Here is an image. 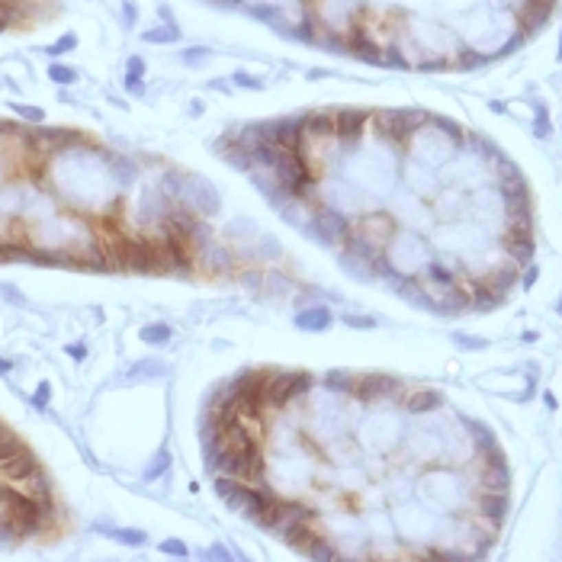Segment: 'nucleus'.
Wrapping results in <instances>:
<instances>
[{
    "label": "nucleus",
    "mask_w": 562,
    "mask_h": 562,
    "mask_svg": "<svg viewBox=\"0 0 562 562\" xmlns=\"http://www.w3.org/2000/svg\"><path fill=\"white\" fill-rule=\"evenodd\" d=\"M65 350H68V357H74V360H84V357H87V347L84 344H68Z\"/></svg>",
    "instance_id": "f704fd0d"
},
{
    "label": "nucleus",
    "mask_w": 562,
    "mask_h": 562,
    "mask_svg": "<svg viewBox=\"0 0 562 562\" xmlns=\"http://www.w3.org/2000/svg\"><path fill=\"white\" fill-rule=\"evenodd\" d=\"M264 283H270V289H276V293H286V289L293 286V280H289V276L273 273V270H270V273L264 276Z\"/></svg>",
    "instance_id": "bb28decb"
},
{
    "label": "nucleus",
    "mask_w": 562,
    "mask_h": 562,
    "mask_svg": "<svg viewBox=\"0 0 562 562\" xmlns=\"http://www.w3.org/2000/svg\"><path fill=\"white\" fill-rule=\"evenodd\" d=\"M142 78H145V58L132 55L126 65V87L128 93H142Z\"/></svg>",
    "instance_id": "dca6fc26"
},
{
    "label": "nucleus",
    "mask_w": 562,
    "mask_h": 562,
    "mask_svg": "<svg viewBox=\"0 0 562 562\" xmlns=\"http://www.w3.org/2000/svg\"><path fill=\"white\" fill-rule=\"evenodd\" d=\"M331 322H335V315H331L328 306L299 308L296 318H293V325H296L299 331H325V328H331Z\"/></svg>",
    "instance_id": "9b49d317"
},
{
    "label": "nucleus",
    "mask_w": 562,
    "mask_h": 562,
    "mask_svg": "<svg viewBox=\"0 0 562 562\" xmlns=\"http://www.w3.org/2000/svg\"><path fill=\"white\" fill-rule=\"evenodd\" d=\"M23 447H26V444H23L20 437L13 434L10 427H7V425H0V463H3V460H10L13 453H20Z\"/></svg>",
    "instance_id": "a211bd4d"
},
{
    "label": "nucleus",
    "mask_w": 562,
    "mask_h": 562,
    "mask_svg": "<svg viewBox=\"0 0 562 562\" xmlns=\"http://www.w3.org/2000/svg\"><path fill=\"white\" fill-rule=\"evenodd\" d=\"M209 556H212V559H228V550H225V546H212V550H209Z\"/></svg>",
    "instance_id": "c9c22d12"
},
{
    "label": "nucleus",
    "mask_w": 562,
    "mask_h": 562,
    "mask_svg": "<svg viewBox=\"0 0 562 562\" xmlns=\"http://www.w3.org/2000/svg\"><path fill=\"white\" fill-rule=\"evenodd\" d=\"M71 49H78V36L74 32H68V36H61L58 42H52L49 49H45V55H52V58H58V55H65V52Z\"/></svg>",
    "instance_id": "b1692460"
},
{
    "label": "nucleus",
    "mask_w": 562,
    "mask_h": 562,
    "mask_svg": "<svg viewBox=\"0 0 562 562\" xmlns=\"http://www.w3.org/2000/svg\"><path fill=\"white\" fill-rule=\"evenodd\" d=\"M280 537L286 540L289 550H296V552H302V556H306L308 546H312V543H315L318 537H322V533H318L315 527H312V521H299V524H293L289 530L280 533Z\"/></svg>",
    "instance_id": "f8f14e48"
},
{
    "label": "nucleus",
    "mask_w": 562,
    "mask_h": 562,
    "mask_svg": "<svg viewBox=\"0 0 562 562\" xmlns=\"http://www.w3.org/2000/svg\"><path fill=\"white\" fill-rule=\"evenodd\" d=\"M161 552H168V556H177V559H187V556H190L187 543L177 540V537H168V540L161 543Z\"/></svg>",
    "instance_id": "393cba45"
},
{
    "label": "nucleus",
    "mask_w": 562,
    "mask_h": 562,
    "mask_svg": "<svg viewBox=\"0 0 562 562\" xmlns=\"http://www.w3.org/2000/svg\"><path fill=\"white\" fill-rule=\"evenodd\" d=\"M344 325H350V328H373L376 322H373V318H363V315H344Z\"/></svg>",
    "instance_id": "473e14b6"
},
{
    "label": "nucleus",
    "mask_w": 562,
    "mask_h": 562,
    "mask_svg": "<svg viewBox=\"0 0 562 562\" xmlns=\"http://www.w3.org/2000/svg\"><path fill=\"white\" fill-rule=\"evenodd\" d=\"M350 225H354V218L347 216V212H341V209H335V206H322V209L312 212L306 232L315 238L318 245L341 247L344 245V238L350 235Z\"/></svg>",
    "instance_id": "f03ea898"
},
{
    "label": "nucleus",
    "mask_w": 562,
    "mask_h": 562,
    "mask_svg": "<svg viewBox=\"0 0 562 562\" xmlns=\"http://www.w3.org/2000/svg\"><path fill=\"white\" fill-rule=\"evenodd\" d=\"M264 270H241V283L245 286H251V289H260L264 286Z\"/></svg>",
    "instance_id": "cd10ccee"
},
{
    "label": "nucleus",
    "mask_w": 562,
    "mask_h": 562,
    "mask_svg": "<svg viewBox=\"0 0 562 562\" xmlns=\"http://www.w3.org/2000/svg\"><path fill=\"white\" fill-rule=\"evenodd\" d=\"M299 521H315V508L306 502H299V498H280V495H276L273 502H270V508L257 517L260 527H267V530H273V533L289 530V527Z\"/></svg>",
    "instance_id": "7ed1b4c3"
},
{
    "label": "nucleus",
    "mask_w": 562,
    "mask_h": 562,
    "mask_svg": "<svg viewBox=\"0 0 562 562\" xmlns=\"http://www.w3.org/2000/svg\"><path fill=\"white\" fill-rule=\"evenodd\" d=\"M209 55H212V52H209L206 45H196V49H187V52H183V65H190V68H193V65H206V61H209Z\"/></svg>",
    "instance_id": "a878e982"
},
{
    "label": "nucleus",
    "mask_w": 562,
    "mask_h": 562,
    "mask_svg": "<svg viewBox=\"0 0 562 562\" xmlns=\"http://www.w3.org/2000/svg\"><path fill=\"white\" fill-rule=\"evenodd\" d=\"M190 113H193V116H199V113H203V100H193V103H190Z\"/></svg>",
    "instance_id": "4c0bfd02"
},
{
    "label": "nucleus",
    "mask_w": 562,
    "mask_h": 562,
    "mask_svg": "<svg viewBox=\"0 0 562 562\" xmlns=\"http://www.w3.org/2000/svg\"><path fill=\"white\" fill-rule=\"evenodd\" d=\"M260 138L276 145V148H302L306 135H302V116H280V119H267L257 122Z\"/></svg>",
    "instance_id": "20e7f679"
},
{
    "label": "nucleus",
    "mask_w": 562,
    "mask_h": 562,
    "mask_svg": "<svg viewBox=\"0 0 562 562\" xmlns=\"http://www.w3.org/2000/svg\"><path fill=\"white\" fill-rule=\"evenodd\" d=\"M10 370H13V363H10V360H3V357H0V376H7V373H10Z\"/></svg>",
    "instance_id": "e433bc0d"
},
{
    "label": "nucleus",
    "mask_w": 562,
    "mask_h": 562,
    "mask_svg": "<svg viewBox=\"0 0 562 562\" xmlns=\"http://www.w3.org/2000/svg\"><path fill=\"white\" fill-rule=\"evenodd\" d=\"M354 379L357 376L344 373V370H331V373H325V389H331L337 395H350L354 392Z\"/></svg>",
    "instance_id": "4468645a"
},
{
    "label": "nucleus",
    "mask_w": 562,
    "mask_h": 562,
    "mask_svg": "<svg viewBox=\"0 0 562 562\" xmlns=\"http://www.w3.org/2000/svg\"><path fill=\"white\" fill-rule=\"evenodd\" d=\"M302 135L306 142H325L335 135V109H315L302 116Z\"/></svg>",
    "instance_id": "1a4fd4ad"
},
{
    "label": "nucleus",
    "mask_w": 562,
    "mask_h": 562,
    "mask_svg": "<svg viewBox=\"0 0 562 562\" xmlns=\"http://www.w3.org/2000/svg\"><path fill=\"white\" fill-rule=\"evenodd\" d=\"M196 257V264L199 267H206L209 273H232V267H235V254L228 251V247H222L218 241H212V245H206Z\"/></svg>",
    "instance_id": "9d476101"
},
{
    "label": "nucleus",
    "mask_w": 562,
    "mask_h": 562,
    "mask_svg": "<svg viewBox=\"0 0 562 562\" xmlns=\"http://www.w3.org/2000/svg\"><path fill=\"white\" fill-rule=\"evenodd\" d=\"M100 533H109L113 540L126 543V546H145L148 543V533L145 530H128V527H106V524H97Z\"/></svg>",
    "instance_id": "ddd939ff"
},
{
    "label": "nucleus",
    "mask_w": 562,
    "mask_h": 562,
    "mask_svg": "<svg viewBox=\"0 0 562 562\" xmlns=\"http://www.w3.org/2000/svg\"><path fill=\"white\" fill-rule=\"evenodd\" d=\"M306 556H308V559H337L341 552H337L335 546H331V543L325 540V537H318V540L312 543V546H308Z\"/></svg>",
    "instance_id": "4be33fe9"
},
{
    "label": "nucleus",
    "mask_w": 562,
    "mask_h": 562,
    "mask_svg": "<svg viewBox=\"0 0 562 562\" xmlns=\"http://www.w3.org/2000/svg\"><path fill=\"white\" fill-rule=\"evenodd\" d=\"M13 113H20V116L32 119V122H42V119H45V113H42V109L26 106V103H13Z\"/></svg>",
    "instance_id": "c756f323"
},
{
    "label": "nucleus",
    "mask_w": 562,
    "mask_h": 562,
    "mask_svg": "<svg viewBox=\"0 0 562 562\" xmlns=\"http://www.w3.org/2000/svg\"><path fill=\"white\" fill-rule=\"evenodd\" d=\"M138 337L145 341V344H168L170 337H174V328L164 325V322H155V325H145L138 331Z\"/></svg>",
    "instance_id": "2eb2a0df"
},
{
    "label": "nucleus",
    "mask_w": 562,
    "mask_h": 562,
    "mask_svg": "<svg viewBox=\"0 0 562 562\" xmlns=\"http://www.w3.org/2000/svg\"><path fill=\"white\" fill-rule=\"evenodd\" d=\"M308 392H312V376L306 370H270L264 389H260V398L267 408L283 412L286 405L299 402Z\"/></svg>",
    "instance_id": "f257e3e1"
},
{
    "label": "nucleus",
    "mask_w": 562,
    "mask_h": 562,
    "mask_svg": "<svg viewBox=\"0 0 562 562\" xmlns=\"http://www.w3.org/2000/svg\"><path fill=\"white\" fill-rule=\"evenodd\" d=\"M122 20H126V26H128V30L135 26V20H138V10H135V3H132V0H122Z\"/></svg>",
    "instance_id": "2f4dec72"
},
{
    "label": "nucleus",
    "mask_w": 562,
    "mask_h": 562,
    "mask_svg": "<svg viewBox=\"0 0 562 562\" xmlns=\"http://www.w3.org/2000/svg\"><path fill=\"white\" fill-rule=\"evenodd\" d=\"M113 174H116L119 187H128V183L135 180V174H138V164L135 161H128V158H113Z\"/></svg>",
    "instance_id": "412c9836"
},
{
    "label": "nucleus",
    "mask_w": 562,
    "mask_h": 562,
    "mask_svg": "<svg viewBox=\"0 0 562 562\" xmlns=\"http://www.w3.org/2000/svg\"><path fill=\"white\" fill-rule=\"evenodd\" d=\"M366 126H370V109H335V138L344 142L347 148L360 145Z\"/></svg>",
    "instance_id": "423d86ee"
},
{
    "label": "nucleus",
    "mask_w": 562,
    "mask_h": 562,
    "mask_svg": "<svg viewBox=\"0 0 562 562\" xmlns=\"http://www.w3.org/2000/svg\"><path fill=\"white\" fill-rule=\"evenodd\" d=\"M142 39L151 42V45H170V42L180 39V30L164 23V26H158V30H145V32H142Z\"/></svg>",
    "instance_id": "f3484780"
},
{
    "label": "nucleus",
    "mask_w": 562,
    "mask_h": 562,
    "mask_svg": "<svg viewBox=\"0 0 562 562\" xmlns=\"http://www.w3.org/2000/svg\"><path fill=\"white\" fill-rule=\"evenodd\" d=\"M49 78L55 80L58 87H68V84H74V80H78V71L68 68V65H58V61H55V65L49 68Z\"/></svg>",
    "instance_id": "5701e85b"
},
{
    "label": "nucleus",
    "mask_w": 562,
    "mask_h": 562,
    "mask_svg": "<svg viewBox=\"0 0 562 562\" xmlns=\"http://www.w3.org/2000/svg\"><path fill=\"white\" fill-rule=\"evenodd\" d=\"M36 473H42V463H39V456L32 453V450H26V447H23L20 453H13L10 460L0 463V479H3V482H13V485L30 482Z\"/></svg>",
    "instance_id": "6e6552de"
},
{
    "label": "nucleus",
    "mask_w": 562,
    "mask_h": 562,
    "mask_svg": "<svg viewBox=\"0 0 562 562\" xmlns=\"http://www.w3.org/2000/svg\"><path fill=\"white\" fill-rule=\"evenodd\" d=\"M273 498H276V495L270 492V488H267L264 482H260V485L245 482V485H241V492H238L228 504H232V508H238V511L245 514V517L257 521V517H260V514H264L267 508H270V502H273Z\"/></svg>",
    "instance_id": "0eeeda50"
},
{
    "label": "nucleus",
    "mask_w": 562,
    "mask_h": 562,
    "mask_svg": "<svg viewBox=\"0 0 562 562\" xmlns=\"http://www.w3.org/2000/svg\"><path fill=\"white\" fill-rule=\"evenodd\" d=\"M168 370H164V363L161 360H138L135 370L128 373V379L135 383V379H158V376H164Z\"/></svg>",
    "instance_id": "6ab92c4d"
},
{
    "label": "nucleus",
    "mask_w": 562,
    "mask_h": 562,
    "mask_svg": "<svg viewBox=\"0 0 562 562\" xmlns=\"http://www.w3.org/2000/svg\"><path fill=\"white\" fill-rule=\"evenodd\" d=\"M235 87H251V90H264V80H257L251 78L247 71H238L235 74Z\"/></svg>",
    "instance_id": "c85d7f7f"
},
{
    "label": "nucleus",
    "mask_w": 562,
    "mask_h": 562,
    "mask_svg": "<svg viewBox=\"0 0 562 562\" xmlns=\"http://www.w3.org/2000/svg\"><path fill=\"white\" fill-rule=\"evenodd\" d=\"M168 469H170V450H158L155 460L148 463V469H145V482H158Z\"/></svg>",
    "instance_id": "aec40b11"
},
{
    "label": "nucleus",
    "mask_w": 562,
    "mask_h": 562,
    "mask_svg": "<svg viewBox=\"0 0 562 562\" xmlns=\"http://www.w3.org/2000/svg\"><path fill=\"white\" fill-rule=\"evenodd\" d=\"M0 296H3V299H10V302H16V306H23V302H26V299H23L20 293H13V289L7 286V283H0Z\"/></svg>",
    "instance_id": "72a5a7b5"
},
{
    "label": "nucleus",
    "mask_w": 562,
    "mask_h": 562,
    "mask_svg": "<svg viewBox=\"0 0 562 562\" xmlns=\"http://www.w3.org/2000/svg\"><path fill=\"white\" fill-rule=\"evenodd\" d=\"M177 206H187L206 218L218 212V193L206 177H183V196H180Z\"/></svg>",
    "instance_id": "39448f33"
},
{
    "label": "nucleus",
    "mask_w": 562,
    "mask_h": 562,
    "mask_svg": "<svg viewBox=\"0 0 562 562\" xmlns=\"http://www.w3.org/2000/svg\"><path fill=\"white\" fill-rule=\"evenodd\" d=\"M49 398H52V385L49 383H39V385H36V395H32V405H36V408H45V405H49Z\"/></svg>",
    "instance_id": "7c9ffc66"
}]
</instances>
